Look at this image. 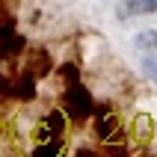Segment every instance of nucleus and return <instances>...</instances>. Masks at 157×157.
Listing matches in <instances>:
<instances>
[{
  "label": "nucleus",
  "mask_w": 157,
  "mask_h": 157,
  "mask_svg": "<svg viewBox=\"0 0 157 157\" xmlns=\"http://www.w3.org/2000/svg\"><path fill=\"white\" fill-rule=\"evenodd\" d=\"M59 101H62V113L68 116L74 124H83L89 116L95 113V101H92V95H89V89L83 86V83L65 86V92H62Z\"/></svg>",
  "instance_id": "1"
},
{
  "label": "nucleus",
  "mask_w": 157,
  "mask_h": 157,
  "mask_svg": "<svg viewBox=\"0 0 157 157\" xmlns=\"http://www.w3.org/2000/svg\"><path fill=\"white\" fill-rule=\"evenodd\" d=\"M95 133L101 140H119L122 136V119L110 113V104H95Z\"/></svg>",
  "instance_id": "2"
},
{
  "label": "nucleus",
  "mask_w": 157,
  "mask_h": 157,
  "mask_svg": "<svg viewBox=\"0 0 157 157\" xmlns=\"http://www.w3.org/2000/svg\"><path fill=\"white\" fill-rule=\"evenodd\" d=\"M24 68L36 77H48L53 71V56L48 53V48H27L24 53Z\"/></svg>",
  "instance_id": "3"
},
{
  "label": "nucleus",
  "mask_w": 157,
  "mask_h": 157,
  "mask_svg": "<svg viewBox=\"0 0 157 157\" xmlns=\"http://www.w3.org/2000/svg\"><path fill=\"white\" fill-rule=\"evenodd\" d=\"M36 74H30L27 68H21V74H15L12 77V95L18 98V101H33L36 98Z\"/></svg>",
  "instance_id": "4"
},
{
  "label": "nucleus",
  "mask_w": 157,
  "mask_h": 157,
  "mask_svg": "<svg viewBox=\"0 0 157 157\" xmlns=\"http://www.w3.org/2000/svg\"><path fill=\"white\" fill-rule=\"evenodd\" d=\"M62 133H65V113L51 110V113L44 116L42 128H39V136H44V140H59Z\"/></svg>",
  "instance_id": "5"
},
{
  "label": "nucleus",
  "mask_w": 157,
  "mask_h": 157,
  "mask_svg": "<svg viewBox=\"0 0 157 157\" xmlns=\"http://www.w3.org/2000/svg\"><path fill=\"white\" fill-rule=\"evenodd\" d=\"M27 51V42H24V36H18V33H12L6 39V42H0V62H18L21 59V53Z\"/></svg>",
  "instance_id": "6"
},
{
  "label": "nucleus",
  "mask_w": 157,
  "mask_h": 157,
  "mask_svg": "<svg viewBox=\"0 0 157 157\" xmlns=\"http://www.w3.org/2000/svg\"><path fill=\"white\" fill-rule=\"evenodd\" d=\"M59 80H62V86L80 83V68L74 65V62H62V65H59Z\"/></svg>",
  "instance_id": "7"
},
{
  "label": "nucleus",
  "mask_w": 157,
  "mask_h": 157,
  "mask_svg": "<svg viewBox=\"0 0 157 157\" xmlns=\"http://www.w3.org/2000/svg\"><path fill=\"white\" fill-rule=\"evenodd\" d=\"M128 12H131V15H148V12H157V0H128Z\"/></svg>",
  "instance_id": "8"
},
{
  "label": "nucleus",
  "mask_w": 157,
  "mask_h": 157,
  "mask_svg": "<svg viewBox=\"0 0 157 157\" xmlns=\"http://www.w3.org/2000/svg\"><path fill=\"white\" fill-rule=\"evenodd\" d=\"M136 48L140 51H157V30H142L136 36Z\"/></svg>",
  "instance_id": "9"
},
{
  "label": "nucleus",
  "mask_w": 157,
  "mask_h": 157,
  "mask_svg": "<svg viewBox=\"0 0 157 157\" xmlns=\"http://www.w3.org/2000/svg\"><path fill=\"white\" fill-rule=\"evenodd\" d=\"M62 151V142H42V145H36L33 148V154H39V157H51V154H59Z\"/></svg>",
  "instance_id": "10"
},
{
  "label": "nucleus",
  "mask_w": 157,
  "mask_h": 157,
  "mask_svg": "<svg viewBox=\"0 0 157 157\" xmlns=\"http://www.w3.org/2000/svg\"><path fill=\"white\" fill-rule=\"evenodd\" d=\"M9 98H15L12 95V77L0 71V101H9Z\"/></svg>",
  "instance_id": "11"
},
{
  "label": "nucleus",
  "mask_w": 157,
  "mask_h": 157,
  "mask_svg": "<svg viewBox=\"0 0 157 157\" xmlns=\"http://www.w3.org/2000/svg\"><path fill=\"white\" fill-rule=\"evenodd\" d=\"M12 33H15V18H12V15H9V18H0V42H6Z\"/></svg>",
  "instance_id": "12"
},
{
  "label": "nucleus",
  "mask_w": 157,
  "mask_h": 157,
  "mask_svg": "<svg viewBox=\"0 0 157 157\" xmlns=\"http://www.w3.org/2000/svg\"><path fill=\"white\" fill-rule=\"evenodd\" d=\"M142 71H145V77H151L157 83V56H145L142 59Z\"/></svg>",
  "instance_id": "13"
},
{
  "label": "nucleus",
  "mask_w": 157,
  "mask_h": 157,
  "mask_svg": "<svg viewBox=\"0 0 157 157\" xmlns=\"http://www.w3.org/2000/svg\"><path fill=\"white\" fill-rule=\"evenodd\" d=\"M107 151H110V154H128L124 145H107Z\"/></svg>",
  "instance_id": "14"
}]
</instances>
